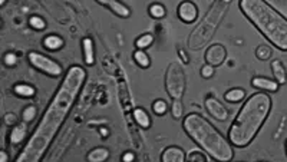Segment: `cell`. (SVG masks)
Here are the masks:
<instances>
[{"label":"cell","mask_w":287,"mask_h":162,"mask_svg":"<svg viewBox=\"0 0 287 162\" xmlns=\"http://www.w3.org/2000/svg\"><path fill=\"white\" fill-rule=\"evenodd\" d=\"M88 79V72L81 65H72L62 76L58 89L55 90L35 131L27 139L25 146L16 155V162H39L54 144L55 138L81 95L83 85Z\"/></svg>","instance_id":"obj_1"},{"label":"cell","mask_w":287,"mask_h":162,"mask_svg":"<svg viewBox=\"0 0 287 162\" xmlns=\"http://www.w3.org/2000/svg\"><path fill=\"white\" fill-rule=\"evenodd\" d=\"M273 108L269 93L259 90L243 103L228 128V139L234 148H247L267 121Z\"/></svg>","instance_id":"obj_2"},{"label":"cell","mask_w":287,"mask_h":162,"mask_svg":"<svg viewBox=\"0 0 287 162\" xmlns=\"http://www.w3.org/2000/svg\"><path fill=\"white\" fill-rule=\"evenodd\" d=\"M238 8L270 45L287 52V18L266 0H240Z\"/></svg>","instance_id":"obj_3"},{"label":"cell","mask_w":287,"mask_h":162,"mask_svg":"<svg viewBox=\"0 0 287 162\" xmlns=\"http://www.w3.org/2000/svg\"><path fill=\"white\" fill-rule=\"evenodd\" d=\"M182 128L189 139L214 161L230 162L234 159V145L206 117L193 112L184 118Z\"/></svg>","instance_id":"obj_4"},{"label":"cell","mask_w":287,"mask_h":162,"mask_svg":"<svg viewBox=\"0 0 287 162\" xmlns=\"http://www.w3.org/2000/svg\"><path fill=\"white\" fill-rule=\"evenodd\" d=\"M164 83H165V90L171 99H182L187 90V76L179 63L172 62L168 65Z\"/></svg>","instance_id":"obj_5"},{"label":"cell","mask_w":287,"mask_h":162,"mask_svg":"<svg viewBox=\"0 0 287 162\" xmlns=\"http://www.w3.org/2000/svg\"><path fill=\"white\" fill-rule=\"evenodd\" d=\"M27 62L37 72L43 73V75L49 76V78H54V79L61 78L66 72V71H63L62 65L58 61H55L54 58L42 53V52H37V50H30L27 53Z\"/></svg>","instance_id":"obj_6"},{"label":"cell","mask_w":287,"mask_h":162,"mask_svg":"<svg viewBox=\"0 0 287 162\" xmlns=\"http://www.w3.org/2000/svg\"><path fill=\"white\" fill-rule=\"evenodd\" d=\"M204 108H206L207 114L211 118H214L215 121L224 122L230 117V111L228 108L223 105L220 100L215 98L214 95H208L204 99Z\"/></svg>","instance_id":"obj_7"},{"label":"cell","mask_w":287,"mask_h":162,"mask_svg":"<svg viewBox=\"0 0 287 162\" xmlns=\"http://www.w3.org/2000/svg\"><path fill=\"white\" fill-rule=\"evenodd\" d=\"M198 6L193 0H182L177 8V16L185 25H193L198 19Z\"/></svg>","instance_id":"obj_8"},{"label":"cell","mask_w":287,"mask_h":162,"mask_svg":"<svg viewBox=\"0 0 287 162\" xmlns=\"http://www.w3.org/2000/svg\"><path fill=\"white\" fill-rule=\"evenodd\" d=\"M227 59V49L221 43H214V45L208 46L204 53V61L206 63H210L213 66H221Z\"/></svg>","instance_id":"obj_9"},{"label":"cell","mask_w":287,"mask_h":162,"mask_svg":"<svg viewBox=\"0 0 287 162\" xmlns=\"http://www.w3.org/2000/svg\"><path fill=\"white\" fill-rule=\"evenodd\" d=\"M99 6H104L107 8L111 13H114L115 16L121 19H128L131 18L132 15V10L129 6H126L125 3H122L121 0H95Z\"/></svg>","instance_id":"obj_10"},{"label":"cell","mask_w":287,"mask_h":162,"mask_svg":"<svg viewBox=\"0 0 287 162\" xmlns=\"http://www.w3.org/2000/svg\"><path fill=\"white\" fill-rule=\"evenodd\" d=\"M27 125L29 124L22 121V122H19L15 126H12V131H10L9 134V144L12 146H19V145H22L26 141L27 131H29Z\"/></svg>","instance_id":"obj_11"},{"label":"cell","mask_w":287,"mask_h":162,"mask_svg":"<svg viewBox=\"0 0 287 162\" xmlns=\"http://www.w3.org/2000/svg\"><path fill=\"white\" fill-rule=\"evenodd\" d=\"M161 161L162 162H184L187 161V153L185 151L177 146V145H170L167 146L161 153Z\"/></svg>","instance_id":"obj_12"},{"label":"cell","mask_w":287,"mask_h":162,"mask_svg":"<svg viewBox=\"0 0 287 162\" xmlns=\"http://www.w3.org/2000/svg\"><path fill=\"white\" fill-rule=\"evenodd\" d=\"M82 56L83 62L86 66H93L97 62V55H95V43L93 39L89 36H85L82 39Z\"/></svg>","instance_id":"obj_13"},{"label":"cell","mask_w":287,"mask_h":162,"mask_svg":"<svg viewBox=\"0 0 287 162\" xmlns=\"http://www.w3.org/2000/svg\"><path fill=\"white\" fill-rule=\"evenodd\" d=\"M251 86L254 89L263 90V92H277L280 88V83L274 79L264 78V76H254L251 79Z\"/></svg>","instance_id":"obj_14"},{"label":"cell","mask_w":287,"mask_h":162,"mask_svg":"<svg viewBox=\"0 0 287 162\" xmlns=\"http://www.w3.org/2000/svg\"><path fill=\"white\" fill-rule=\"evenodd\" d=\"M132 118H134L135 124L139 126V128H142V129H150L151 125H153L151 115L148 114L147 109L141 108V106L134 108V111H132Z\"/></svg>","instance_id":"obj_15"},{"label":"cell","mask_w":287,"mask_h":162,"mask_svg":"<svg viewBox=\"0 0 287 162\" xmlns=\"http://www.w3.org/2000/svg\"><path fill=\"white\" fill-rule=\"evenodd\" d=\"M42 45L45 47L46 50L49 52H58L65 47V39H63L61 35H55V33H51V35H46L42 40Z\"/></svg>","instance_id":"obj_16"},{"label":"cell","mask_w":287,"mask_h":162,"mask_svg":"<svg viewBox=\"0 0 287 162\" xmlns=\"http://www.w3.org/2000/svg\"><path fill=\"white\" fill-rule=\"evenodd\" d=\"M271 72H273V79L277 81L280 85L287 83V69L280 59H274L271 62Z\"/></svg>","instance_id":"obj_17"},{"label":"cell","mask_w":287,"mask_h":162,"mask_svg":"<svg viewBox=\"0 0 287 162\" xmlns=\"http://www.w3.org/2000/svg\"><path fill=\"white\" fill-rule=\"evenodd\" d=\"M111 151L105 146H97L93 149H90L86 155V161L88 162H105L109 159Z\"/></svg>","instance_id":"obj_18"},{"label":"cell","mask_w":287,"mask_h":162,"mask_svg":"<svg viewBox=\"0 0 287 162\" xmlns=\"http://www.w3.org/2000/svg\"><path fill=\"white\" fill-rule=\"evenodd\" d=\"M13 93L19 96V98H23V99H29V98H33L36 95L35 86L29 85V83H23V82H19L16 85H13Z\"/></svg>","instance_id":"obj_19"},{"label":"cell","mask_w":287,"mask_h":162,"mask_svg":"<svg viewBox=\"0 0 287 162\" xmlns=\"http://www.w3.org/2000/svg\"><path fill=\"white\" fill-rule=\"evenodd\" d=\"M132 58H134V62L136 63V66L141 68V69H148L151 66V58L147 53V50H144V49H135Z\"/></svg>","instance_id":"obj_20"},{"label":"cell","mask_w":287,"mask_h":162,"mask_svg":"<svg viewBox=\"0 0 287 162\" xmlns=\"http://www.w3.org/2000/svg\"><path fill=\"white\" fill-rule=\"evenodd\" d=\"M246 98V90L243 88H231L224 93L225 102L228 103H240Z\"/></svg>","instance_id":"obj_21"},{"label":"cell","mask_w":287,"mask_h":162,"mask_svg":"<svg viewBox=\"0 0 287 162\" xmlns=\"http://www.w3.org/2000/svg\"><path fill=\"white\" fill-rule=\"evenodd\" d=\"M148 15L153 19H155V20H161V19L167 16V8L162 3H158V2L151 3L148 6Z\"/></svg>","instance_id":"obj_22"},{"label":"cell","mask_w":287,"mask_h":162,"mask_svg":"<svg viewBox=\"0 0 287 162\" xmlns=\"http://www.w3.org/2000/svg\"><path fill=\"white\" fill-rule=\"evenodd\" d=\"M154 40H155V37H154L153 33H142L141 36H138L135 39L134 45L136 49H144V50H147L148 47L153 46Z\"/></svg>","instance_id":"obj_23"},{"label":"cell","mask_w":287,"mask_h":162,"mask_svg":"<svg viewBox=\"0 0 287 162\" xmlns=\"http://www.w3.org/2000/svg\"><path fill=\"white\" fill-rule=\"evenodd\" d=\"M151 109H153L154 115H157V117H164V115L170 111V105L167 103V100L158 98V99H155L153 102Z\"/></svg>","instance_id":"obj_24"},{"label":"cell","mask_w":287,"mask_h":162,"mask_svg":"<svg viewBox=\"0 0 287 162\" xmlns=\"http://www.w3.org/2000/svg\"><path fill=\"white\" fill-rule=\"evenodd\" d=\"M27 25L30 26V29H33L36 32H42V30H45L46 29V20L42 16H39V15H32V16H29L27 19Z\"/></svg>","instance_id":"obj_25"},{"label":"cell","mask_w":287,"mask_h":162,"mask_svg":"<svg viewBox=\"0 0 287 162\" xmlns=\"http://www.w3.org/2000/svg\"><path fill=\"white\" fill-rule=\"evenodd\" d=\"M254 55H256V58H257L259 61L266 62V61L271 59V56H273V49H271L269 45H259L256 47V50H254Z\"/></svg>","instance_id":"obj_26"},{"label":"cell","mask_w":287,"mask_h":162,"mask_svg":"<svg viewBox=\"0 0 287 162\" xmlns=\"http://www.w3.org/2000/svg\"><path fill=\"white\" fill-rule=\"evenodd\" d=\"M170 112L171 117L174 118V119H181L182 115H184V103H182V99H171Z\"/></svg>","instance_id":"obj_27"},{"label":"cell","mask_w":287,"mask_h":162,"mask_svg":"<svg viewBox=\"0 0 287 162\" xmlns=\"http://www.w3.org/2000/svg\"><path fill=\"white\" fill-rule=\"evenodd\" d=\"M187 161L189 162H211L214 161L210 155L207 152H204L203 149L201 151H191V152L187 155Z\"/></svg>","instance_id":"obj_28"},{"label":"cell","mask_w":287,"mask_h":162,"mask_svg":"<svg viewBox=\"0 0 287 162\" xmlns=\"http://www.w3.org/2000/svg\"><path fill=\"white\" fill-rule=\"evenodd\" d=\"M37 117V108L35 105H27L22 111V121L26 122V124H32Z\"/></svg>","instance_id":"obj_29"},{"label":"cell","mask_w":287,"mask_h":162,"mask_svg":"<svg viewBox=\"0 0 287 162\" xmlns=\"http://www.w3.org/2000/svg\"><path fill=\"white\" fill-rule=\"evenodd\" d=\"M3 63L8 68H16L19 63L18 55L15 53V52H6V53L3 55Z\"/></svg>","instance_id":"obj_30"},{"label":"cell","mask_w":287,"mask_h":162,"mask_svg":"<svg viewBox=\"0 0 287 162\" xmlns=\"http://www.w3.org/2000/svg\"><path fill=\"white\" fill-rule=\"evenodd\" d=\"M200 75L203 79H211L215 75V66L210 65V63H204L203 68L200 69Z\"/></svg>","instance_id":"obj_31"},{"label":"cell","mask_w":287,"mask_h":162,"mask_svg":"<svg viewBox=\"0 0 287 162\" xmlns=\"http://www.w3.org/2000/svg\"><path fill=\"white\" fill-rule=\"evenodd\" d=\"M3 122H5V125L6 126H15L18 122V117H16V114H13V112H8L5 117H3Z\"/></svg>","instance_id":"obj_32"},{"label":"cell","mask_w":287,"mask_h":162,"mask_svg":"<svg viewBox=\"0 0 287 162\" xmlns=\"http://www.w3.org/2000/svg\"><path fill=\"white\" fill-rule=\"evenodd\" d=\"M177 53H178L179 59H181V62L184 63V65H188L189 58H188V55H187V52H185L184 49H181V47H179L178 50H177Z\"/></svg>","instance_id":"obj_33"},{"label":"cell","mask_w":287,"mask_h":162,"mask_svg":"<svg viewBox=\"0 0 287 162\" xmlns=\"http://www.w3.org/2000/svg\"><path fill=\"white\" fill-rule=\"evenodd\" d=\"M135 159V153L131 151H126L121 155V161L122 162H132Z\"/></svg>","instance_id":"obj_34"},{"label":"cell","mask_w":287,"mask_h":162,"mask_svg":"<svg viewBox=\"0 0 287 162\" xmlns=\"http://www.w3.org/2000/svg\"><path fill=\"white\" fill-rule=\"evenodd\" d=\"M8 161H9V156H8L6 151H5V149L0 151V162H8Z\"/></svg>","instance_id":"obj_35"},{"label":"cell","mask_w":287,"mask_h":162,"mask_svg":"<svg viewBox=\"0 0 287 162\" xmlns=\"http://www.w3.org/2000/svg\"><path fill=\"white\" fill-rule=\"evenodd\" d=\"M99 134L102 136H108L109 135V131H108L107 128H99Z\"/></svg>","instance_id":"obj_36"},{"label":"cell","mask_w":287,"mask_h":162,"mask_svg":"<svg viewBox=\"0 0 287 162\" xmlns=\"http://www.w3.org/2000/svg\"><path fill=\"white\" fill-rule=\"evenodd\" d=\"M6 2H8V0H0V6H5V5H6Z\"/></svg>","instance_id":"obj_37"},{"label":"cell","mask_w":287,"mask_h":162,"mask_svg":"<svg viewBox=\"0 0 287 162\" xmlns=\"http://www.w3.org/2000/svg\"><path fill=\"white\" fill-rule=\"evenodd\" d=\"M223 2H225V3H231V0H223Z\"/></svg>","instance_id":"obj_38"},{"label":"cell","mask_w":287,"mask_h":162,"mask_svg":"<svg viewBox=\"0 0 287 162\" xmlns=\"http://www.w3.org/2000/svg\"><path fill=\"white\" fill-rule=\"evenodd\" d=\"M286 155H287V141H286Z\"/></svg>","instance_id":"obj_39"}]
</instances>
